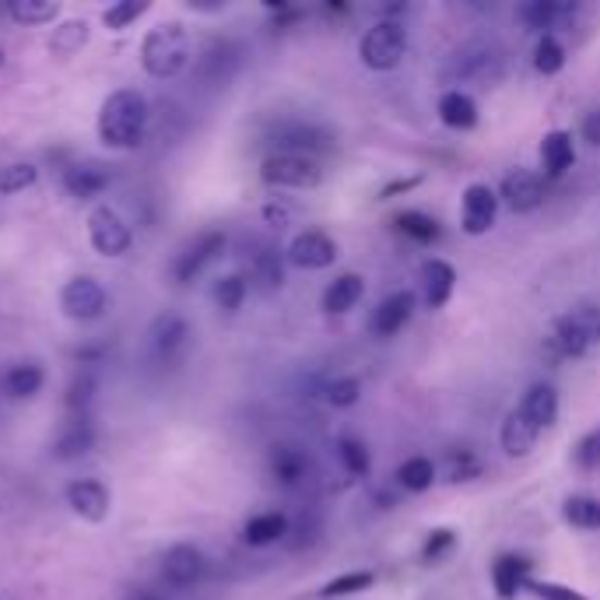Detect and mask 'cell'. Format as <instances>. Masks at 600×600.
Returning a JSON list of instances; mask_svg holds the SVG:
<instances>
[{
    "label": "cell",
    "instance_id": "6da1fadb",
    "mask_svg": "<svg viewBox=\"0 0 600 600\" xmlns=\"http://www.w3.org/2000/svg\"><path fill=\"white\" fill-rule=\"evenodd\" d=\"M148 123H151L148 95L137 88H117V91H109L99 106L95 134H99L102 148L109 151H134L145 145Z\"/></svg>",
    "mask_w": 600,
    "mask_h": 600
},
{
    "label": "cell",
    "instance_id": "7a4b0ae2",
    "mask_svg": "<svg viewBox=\"0 0 600 600\" xmlns=\"http://www.w3.org/2000/svg\"><path fill=\"white\" fill-rule=\"evenodd\" d=\"M140 68H145L148 77L155 82H172L180 77L189 63V32L183 22L169 19V22H158L151 25L145 36H140Z\"/></svg>",
    "mask_w": 600,
    "mask_h": 600
},
{
    "label": "cell",
    "instance_id": "3957f363",
    "mask_svg": "<svg viewBox=\"0 0 600 600\" xmlns=\"http://www.w3.org/2000/svg\"><path fill=\"white\" fill-rule=\"evenodd\" d=\"M600 344V306H576L551 323L548 347L559 358H583Z\"/></svg>",
    "mask_w": 600,
    "mask_h": 600
},
{
    "label": "cell",
    "instance_id": "277c9868",
    "mask_svg": "<svg viewBox=\"0 0 600 600\" xmlns=\"http://www.w3.org/2000/svg\"><path fill=\"white\" fill-rule=\"evenodd\" d=\"M358 57L369 71H397L407 57V28L401 22H376L358 42Z\"/></svg>",
    "mask_w": 600,
    "mask_h": 600
},
{
    "label": "cell",
    "instance_id": "5b68a950",
    "mask_svg": "<svg viewBox=\"0 0 600 600\" xmlns=\"http://www.w3.org/2000/svg\"><path fill=\"white\" fill-rule=\"evenodd\" d=\"M260 180L274 189H316L323 183V166L313 155L271 151L260 162Z\"/></svg>",
    "mask_w": 600,
    "mask_h": 600
},
{
    "label": "cell",
    "instance_id": "8992f818",
    "mask_svg": "<svg viewBox=\"0 0 600 600\" xmlns=\"http://www.w3.org/2000/svg\"><path fill=\"white\" fill-rule=\"evenodd\" d=\"M88 243L91 249L99 253L106 260H120L131 253L134 246V229L131 221H126L117 208H109V204H95L88 211Z\"/></svg>",
    "mask_w": 600,
    "mask_h": 600
},
{
    "label": "cell",
    "instance_id": "52a82bcc",
    "mask_svg": "<svg viewBox=\"0 0 600 600\" xmlns=\"http://www.w3.org/2000/svg\"><path fill=\"white\" fill-rule=\"evenodd\" d=\"M106 309H109V292L102 289L99 278L74 274V278L63 281L60 313L68 316L71 323H95V320H102Z\"/></svg>",
    "mask_w": 600,
    "mask_h": 600
},
{
    "label": "cell",
    "instance_id": "ba28073f",
    "mask_svg": "<svg viewBox=\"0 0 600 600\" xmlns=\"http://www.w3.org/2000/svg\"><path fill=\"white\" fill-rule=\"evenodd\" d=\"M229 246V235L221 229H211V232H200L197 240H189L176 257H172V281L176 284H194L208 267L225 253Z\"/></svg>",
    "mask_w": 600,
    "mask_h": 600
},
{
    "label": "cell",
    "instance_id": "9c48e42d",
    "mask_svg": "<svg viewBox=\"0 0 600 600\" xmlns=\"http://www.w3.org/2000/svg\"><path fill=\"white\" fill-rule=\"evenodd\" d=\"M338 257L341 249L334 243V235L323 229H303L284 246V260H289L295 271H327V267L338 264Z\"/></svg>",
    "mask_w": 600,
    "mask_h": 600
},
{
    "label": "cell",
    "instance_id": "30bf717a",
    "mask_svg": "<svg viewBox=\"0 0 600 600\" xmlns=\"http://www.w3.org/2000/svg\"><path fill=\"white\" fill-rule=\"evenodd\" d=\"M208 576V555L197 544H172L162 555V579L172 590H194L197 583Z\"/></svg>",
    "mask_w": 600,
    "mask_h": 600
},
{
    "label": "cell",
    "instance_id": "8fae6325",
    "mask_svg": "<svg viewBox=\"0 0 600 600\" xmlns=\"http://www.w3.org/2000/svg\"><path fill=\"white\" fill-rule=\"evenodd\" d=\"M63 502L85 524H106L109 513H113V495L99 478H74L63 488Z\"/></svg>",
    "mask_w": 600,
    "mask_h": 600
},
{
    "label": "cell",
    "instance_id": "7c38bea8",
    "mask_svg": "<svg viewBox=\"0 0 600 600\" xmlns=\"http://www.w3.org/2000/svg\"><path fill=\"white\" fill-rule=\"evenodd\" d=\"M95 418L91 415H63L60 429L53 436V446H50V456L60 464H71V461H82L85 453L95 450Z\"/></svg>",
    "mask_w": 600,
    "mask_h": 600
},
{
    "label": "cell",
    "instance_id": "4fadbf2b",
    "mask_svg": "<svg viewBox=\"0 0 600 600\" xmlns=\"http://www.w3.org/2000/svg\"><path fill=\"white\" fill-rule=\"evenodd\" d=\"M495 194H499V204H505L513 215H530L544 204V180L530 169H513L502 176Z\"/></svg>",
    "mask_w": 600,
    "mask_h": 600
},
{
    "label": "cell",
    "instance_id": "5bb4252c",
    "mask_svg": "<svg viewBox=\"0 0 600 600\" xmlns=\"http://www.w3.org/2000/svg\"><path fill=\"white\" fill-rule=\"evenodd\" d=\"M499 218V194L488 183H470L461 197V229L467 235L492 232Z\"/></svg>",
    "mask_w": 600,
    "mask_h": 600
},
{
    "label": "cell",
    "instance_id": "9a60e30c",
    "mask_svg": "<svg viewBox=\"0 0 600 600\" xmlns=\"http://www.w3.org/2000/svg\"><path fill=\"white\" fill-rule=\"evenodd\" d=\"M148 344H151L155 358H162V362H172L176 355H183L186 344H189L186 316H180V313H158L151 320V327H148Z\"/></svg>",
    "mask_w": 600,
    "mask_h": 600
},
{
    "label": "cell",
    "instance_id": "2e32d148",
    "mask_svg": "<svg viewBox=\"0 0 600 600\" xmlns=\"http://www.w3.org/2000/svg\"><path fill=\"white\" fill-rule=\"evenodd\" d=\"M63 194H68L71 200H95V197H102L109 183H113V172H109L102 162H74L63 169Z\"/></svg>",
    "mask_w": 600,
    "mask_h": 600
},
{
    "label": "cell",
    "instance_id": "e0dca14e",
    "mask_svg": "<svg viewBox=\"0 0 600 600\" xmlns=\"http://www.w3.org/2000/svg\"><path fill=\"white\" fill-rule=\"evenodd\" d=\"M573 14H576V4H562V0H530V4L516 8L519 25L527 32H537V36H555Z\"/></svg>",
    "mask_w": 600,
    "mask_h": 600
},
{
    "label": "cell",
    "instance_id": "ac0fdd59",
    "mask_svg": "<svg viewBox=\"0 0 600 600\" xmlns=\"http://www.w3.org/2000/svg\"><path fill=\"white\" fill-rule=\"evenodd\" d=\"M415 306H418V295L407 292V289L387 295L383 303L376 306L369 330H372L376 338H393V334H401V330L411 323V316H415Z\"/></svg>",
    "mask_w": 600,
    "mask_h": 600
},
{
    "label": "cell",
    "instance_id": "d6986e66",
    "mask_svg": "<svg viewBox=\"0 0 600 600\" xmlns=\"http://www.w3.org/2000/svg\"><path fill=\"white\" fill-rule=\"evenodd\" d=\"M42 387H46V369L36 358L11 362V366L0 372V393H4L8 401H32Z\"/></svg>",
    "mask_w": 600,
    "mask_h": 600
},
{
    "label": "cell",
    "instance_id": "ffe728a7",
    "mask_svg": "<svg viewBox=\"0 0 600 600\" xmlns=\"http://www.w3.org/2000/svg\"><path fill=\"white\" fill-rule=\"evenodd\" d=\"M456 292V267L450 260H425L421 264V298L429 309H446V303Z\"/></svg>",
    "mask_w": 600,
    "mask_h": 600
},
{
    "label": "cell",
    "instance_id": "44dd1931",
    "mask_svg": "<svg viewBox=\"0 0 600 600\" xmlns=\"http://www.w3.org/2000/svg\"><path fill=\"white\" fill-rule=\"evenodd\" d=\"M516 411L534 425V429L544 432L559 421V390L551 383H534V387H527L524 397H519Z\"/></svg>",
    "mask_w": 600,
    "mask_h": 600
},
{
    "label": "cell",
    "instance_id": "7402d4cb",
    "mask_svg": "<svg viewBox=\"0 0 600 600\" xmlns=\"http://www.w3.org/2000/svg\"><path fill=\"white\" fill-rule=\"evenodd\" d=\"M527 579H530V562L524 555L505 551V555L492 562V587L499 600H516V593L527 590Z\"/></svg>",
    "mask_w": 600,
    "mask_h": 600
},
{
    "label": "cell",
    "instance_id": "603a6c76",
    "mask_svg": "<svg viewBox=\"0 0 600 600\" xmlns=\"http://www.w3.org/2000/svg\"><path fill=\"white\" fill-rule=\"evenodd\" d=\"M306 453L292 446V442H274L271 450H267V470L274 474V481L284 485V488H295V485H303L306 478Z\"/></svg>",
    "mask_w": 600,
    "mask_h": 600
},
{
    "label": "cell",
    "instance_id": "cb8c5ba5",
    "mask_svg": "<svg viewBox=\"0 0 600 600\" xmlns=\"http://www.w3.org/2000/svg\"><path fill=\"white\" fill-rule=\"evenodd\" d=\"M537 439H541V429H534V425L519 415L516 407L505 411L502 429H499V442H502L505 456H513V461H519V456H530L534 446H537Z\"/></svg>",
    "mask_w": 600,
    "mask_h": 600
},
{
    "label": "cell",
    "instance_id": "d4e9b609",
    "mask_svg": "<svg viewBox=\"0 0 600 600\" xmlns=\"http://www.w3.org/2000/svg\"><path fill=\"white\" fill-rule=\"evenodd\" d=\"M541 166H544V176H551V180L565 176V172L576 166L573 131H548L544 134V140H541Z\"/></svg>",
    "mask_w": 600,
    "mask_h": 600
},
{
    "label": "cell",
    "instance_id": "484cf974",
    "mask_svg": "<svg viewBox=\"0 0 600 600\" xmlns=\"http://www.w3.org/2000/svg\"><path fill=\"white\" fill-rule=\"evenodd\" d=\"M362 295H366V278L355 274V271L338 274L334 281L327 284V292H323V313H330V316L352 313L362 303Z\"/></svg>",
    "mask_w": 600,
    "mask_h": 600
},
{
    "label": "cell",
    "instance_id": "4316f807",
    "mask_svg": "<svg viewBox=\"0 0 600 600\" xmlns=\"http://www.w3.org/2000/svg\"><path fill=\"white\" fill-rule=\"evenodd\" d=\"M91 39V25L85 19H63L53 25L50 32V39H46V50H50V57H60V60H68V57H77L88 46Z\"/></svg>",
    "mask_w": 600,
    "mask_h": 600
},
{
    "label": "cell",
    "instance_id": "83f0119b",
    "mask_svg": "<svg viewBox=\"0 0 600 600\" xmlns=\"http://www.w3.org/2000/svg\"><path fill=\"white\" fill-rule=\"evenodd\" d=\"M439 120L442 126H450V131H474V126H478V102H474V95H467L464 88L442 91Z\"/></svg>",
    "mask_w": 600,
    "mask_h": 600
},
{
    "label": "cell",
    "instance_id": "f1b7e54d",
    "mask_svg": "<svg viewBox=\"0 0 600 600\" xmlns=\"http://www.w3.org/2000/svg\"><path fill=\"white\" fill-rule=\"evenodd\" d=\"M284 253H278L274 246H260L249 257V284H257L260 292H278L284 284Z\"/></svg>",
    "mask_w": 600,
    "mask_h": 600
},
{
    "label": "cell",
    "instance_id": "f546056e",
    "mask_svg": "<svg viewBox=\"0 0 600 600\" xmlns=\"http://www.w3.org/2000/svg\"><path fill=\"white\" fill-rule=\"evenodd\" d=\"M284 534H289V516L278 513V510H267V513H257V516L246 519L243 541L249 548H271V544L281 541Z\"/></svg>",
    "mask_w": 600,
    "mask_h": 600
},
{
    "label": "cell",
    "instance_id": "4dcf8cb0",
    "mask_svg": "<svg viewBox=\"0 0 600 600\" xmlns=\"http://www.w3.org/2000/svg\"><path fill=\"white\" fill-rule=\"evenodd\" d=\"M8 14H11L14 25H25V28L57 25V19H60V0H11Z\"/></svg>",
    "mask_w": 600,
    "mask_h": 600
},
{
    "label": "cell",
    "instance_id": "1f68e13d",
    "mask_svg": "<svg viewBox=\"0 0 600 600\" xmlns=\"http://www.w3.org/2000/svg\"><path fill=\"white\" fill-rule=\"evenodd\" d=\"M274 145H278V151H289V155H309V151H320L327 140L309 123H284L274 134Z\"/></svg>",
    "mask_w": 600,
    "mask_h": 600
},
{
    "label": "cell",
    "instance_id": "d6a6232c",
    "mask_svg": "<svg viewBox=\"0 0 600 600\" xmlns=\"http://www.w3.org/2000/svg\"><path fill=\"white\" fill-rule=\"evenodd\" d=\"M393 225H397V232L404 235V240L418 243V246H432L439 240V221L432 215H425V211H415V208L393 215Z\"/></svg>",
    "mask_w": 600,
    "mask_h": 600
},
{
    "label": "cell",
    "instance_id": "836d02e7",
    "mask_svg": "<svg viewBox=\"0 0 600 600\" xmlns=\"http://www.w3.org/2000/svg\"><path fill=\"white\" fill-rule=\"evenodd\" d=\"M246 295H249V278L243 271H232V274H221L215 284H211V298H215V306L221 313H240L243 303H246Z\"/></svg>",
    "mask_w": 600,
    "mask_h": 600
},
{
    "label": "cell",
    "instance_id": "e575fe53",
    "mask_svg": "<svg viewBox=\"0 0 600 600\" xmlns=\"http://www.w3.org/2000/svg\"><path fill=\"white\" fill-rule=\"evenodd\" d=\"M95 390H99V379H95L91 366H85L82 372H74L71 387H68V397H63V411H68V415H91Z\"/></svg>",
    "mask_w": 600,
    "mask_h": 600
},
{
    "label": "cell",
    "instance_id": "d590c367",
    "mask_svg": "<svg viewBox=\"0 0 600 600\" xmlns=\"http://www.w3.org/2000/svg\"><path fill=\"white\" fill-rule=\"evenodd\" d=\"M397 485L404 488V492H429V488L436 485V464L429 461V456H407V461L397 467Z\"/></svg>",
    "mask_w": 600,
    "mask_h": 600
},
{
    "label": "cell",
    "instance_id": "8d00e7d4",
    "mask_svg": "<svg viewBox=\"0 0 600 600\" xmlns=\"http://www.w3.org/2000/svg\"><path fill=\"white\" fill-rule=\"evenodd\" d=\"M562 519L576 530H600V499L593 495H568L562 502Z\"/></svg>",
    "mask_w": 600,
    "mask_h": 600
},
{
    "label": "cell",
    "instance_id": "74e56055",
    "mask_svg": "<svg viewBox=\"0 0 600 600\" xmlns=\"http://www.w3.org/2000/svg\"><path fill=\"white\" fill-rule=\"evenodd\" d=\"M151 11V0H117V4H109L102 11V25L109 32H126L137 19H145Z\"/></svg>",
    "mask_w": 600,
    "mask_h": 600
},
{
    "label": "cell",
    "instance_id": "f35d334b",
    "mask_svg": "<svg viewBox=\"0 0 600 600\" xmlns=\"http://www.w3.org/2000/svg\"><path fill=\"white\" fill-rule=\"evenodd\" d=\"M39 183V166L36 162H11L0 169V197H14L25 194Z\"/></svg>",
    "mask_w": 600,
    "mask_h": 600
},
{
    "label": "cell",
    "instance_id": "ab89813d",
    "mask_svg": "<svg viewBox=\"0 0 600 600\" xmlns=\"http://www.w3.org/2000/svg\"><path fill=\"white\" fill-rule=\"evenodd\" d=\"M565 68V46L559 42V36H541L534 46V71L544 77H555Z\"/></svg>",
    "mask_w": 600,
    "mask_h": 600
},
{
    "label": "cell",
    "instance_id": "60d3db41",
    "mask_svg": "<svg viewBox=\"0 0 600 600\" xmlns=\"http://www.w3.org/2000/svg\"><path fill=\"white\" fill-rule=\"evenodd\" d=\"M376 583V573H369V568H355V573H344L338 579H330L320 587V597L323 600H338V597H352V593H362L369 590Z\"/></svg>",
    "mask_w": 600,
    "mask_h": 600
},
{
    "label": "cell",
    "instance_id": "b9f144b4",
    "mask_svg": "<svg viewBox=\"0 0 600 600\" xmlns=\"http://www.w3.org/2000/svg\"><path fill=\"white\" fill-rule=\"evenodd\" d=\"M338 456H341V467L352 474V478H366V474L372 470V453L362 439H341L338 442Z\"/></svg>",
    "mask_w": 600,
    "mask_h": 600
},
{
    "label": "cell",
    "instance_id": "7bdbcfd3",
    "mask_svg": "<svg viewBox=\"0 0 600 600\" xmlns=\"http://www.w3.org/2000/svg\"><path fill=\"white\" fill-rule=\"evenodd\" d=\"M323 401L330 407H338V411H347V407H355L362 401V383L355 376H338V379H330V383L323 387Z\"/></svg>",
    "mask_w": 600,
    "mask_h": 600
},
{
    "label": "cell",
    "instance_id": "ee69618b",
    "mask_svg": "<svg viewBox=\"0 0 600 600\" xmlns=\"http://www.w3.org/2000/svg\"><path fill=\"white\" fill-rule=\"evenodd\" d=\"M453 548H456V530L439 527V530H432L429 537H425V544H421V562H425V565H439L442 559L450 555Z\"/></svg>",
    "mask_w": 600,
    "mask_h": 600
},
{
    "label": "cell",
    "instance_id": "f6af8a7d",
    "mask_svg": "<svg viewBox=\"0 0 600 600\" xmlns=\"http://www.w3.org/2000/svg\"><path fill=\"white\" fill-rule=\"evenodd\" d=\"M527 593L537 600H590L576 587H565V583H555V579H534V576L527 579Z\"/></svg>",
    "mask_w": 600,
    "mask_h": 600
},
{
    "label": "cell",
    "instance_id": "bcb514c9",
    "mask_svg": "<svg viewBox=\"0 0 600 600\" xmlns=\"http://www.w3.org/2000/svg\"><path fill=\"white\" fill-rule=\"evenodd\" d=\"M573 464L579 470H600V425L573 446Z\"/></svg>",
    "mask_w": 600,
    "mask_h": 600
},
{
    "label": "cell",
    "instance_id": "7dc6e473",
    "mask_svg": "<svg viewBox=\"0 0 600 600\" xmlns=\"http://www.w3.org/2000/svg\"><path fill=\"white\" fill-rule=\"evenodd\" d=\"M478 474H481V464L470 450L450 453V481H470V478H478Z\"/></svg>",
    "mask_w": 600,
    "mask_h": 600
},
{
    "label": "cell",
    "instance_id": "c3c4849f",
    "mask_svg": "<svg viewBox=\"0 0 600 600\" xmlns=\"http://www.w3.org/2000/svg\"><path fill=\"white\" fill-rule=\"evenodd\" d=\"M579 137L587 140V145L600 148V106H593V109H587V113H583V120H579Z\"/></svg>",
    "mask_w": 600,
    "mask_h": 600
},
{
    "label": "cell",
    "instance_id": "681fc988",
    "mask_svg": "<svg viewBox=\"0 0 600 600\" xmlns=\"http://www.w3.org/2000/svg\"><path fill=\"white\" fill-rule=\"evenodd\" d=\"M421 180L418 176H411V180H393V183H387L383 189H379V200H393L397 194H411V189H415Z\"/></svg>",
    "mask_w": 600,
    "mask_h": 600
},
{
    "label": "cell",
    "instance_id": "f907efd6",
    "mask_svg": "<svg viewBox=\"0 0 600 600\" xmlns=\"http://www.w3.org/2000/svg\"><path fill=\"white\" fill-rule=\"evenodd\" d=\"M126 600H158V597H151V593H134V597H126Z\"/></svg>",
    "mask_w": 600,
    "mask_h": 600
},
{
    "label": "cell",
    "instance_id": "816d5d0a",
    "mask_svg": "<svg viewBox=\"0 0 600 600\" xmlns=\"http://www.w3.org/2000/svg\"><path fill=\"white\" fill-rule=\"evenodd\" d=\"M0 68H4V50H0Z\"/></svg>",
    "mask_w": 600,
    "mask_h": 600
}]
</instances>
